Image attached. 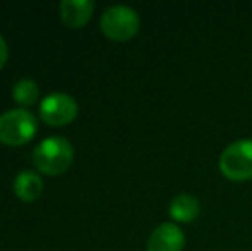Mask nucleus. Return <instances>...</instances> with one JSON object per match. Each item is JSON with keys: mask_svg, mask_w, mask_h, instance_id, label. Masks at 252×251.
<instances>
[{"mask_svg": "<svg viewBox=\"0 0 252 251\" xmlns=\"http://www.w3.org/2000/svg\"><path fill=\"white\" fill-rule=\"evenodd\" d=\"M77 102L67 93H50L40 102V117L48 126H67L77 117Z\"/></svg>", "mask_w": 252, "mask_h": 251, "instance_id": "obj_5", "label": "nucleus"}, {"mask_svg": "<svg viewBox=\"0 0 252 251\" xmlns=\"http://www.w3.org/2000/svg\"><path fill=\"white\" fill-rule=\"evenodd\" d=\"M14 193L19 200L23 201H36L43 193V181L33 171H23L16 176L14 181Z\"/></svg>", "mask_w": 252, "mask_h": 251, "instance_id": "obj_9", "label": "nucleus"}, {"mask_svg": "<svg viewBox=\"0 0 252 251\" xmlns=\"http://www.w3.org/2000/svg\"><path fill=\"white\" fill-rule=\"evenodd\" d=\"M220 172L228 181L244 182L252 179V140H239L220 155Z\"/></svg>", "mask_w": 252, "mask_h": 251, "instance_id": "obj_3", "label": "nucleus"}, {"mask_svg": "<svg viewBox=\"0 0 252 251\" xmlns=\"http://www.w3.org/2000/svg\"><path fill=\"white\" fill-rule=\"evenodd\" d=\"M40 97V88L33 77H23L19 79L12 88V98L16 104L23 107H31L38 102Z\"/></svg>", "mask_w": 252, "mask_h": 251, "instance_id": "obj_10", "label": "nucleus"}, {"mask_svg": "<svg viewBox=\"0 0 252 251\" xmlns=\"http://www.w3.org/2000/svg\"><path fill=\"white\" fill-rule=\"evenodd\" d=\"M60 19L67 28L79 30L86 26L94 10V2L91 0H62L60 2Z\"/></svg>", "mask_w": 252, "mask_h": 251, "instance_id": "obj_7", "label": "nucleus"}, {"mask_svg": "<svg viewBox=\"0 0 252 251\" xmlns=\"http://www.w3.org/2000/svg\"><path fill=\"white\" fill-rule=\"evenodd\" d=\"M139 16L129 5H112L105 9L100 28L106 38L113 41H127L139 31Z\"/></svg>", "mask_w": 252, "mask_h": 251, "instance_id": "obj_4", "label": "nucleus"}, {"mask_svg": "<svg viewBox=\"0 0 252 251\" xmlns=\"http://www.w3.org/2000/svg\"><path fill=\"white\" fill-rule=\"evenodd\" d=\"M168 214L173 220L182 222V224H189V222L196 220L201 214V203L196 196L189 193H180L170 201Z\"/></svg>", "mask_w": 252, "mask_h": 251, "instance_id": "obj_8", "label": "nucleus"}, {"mask_svg": "<svg viewBox=\"0 0 252 251\" xmlns=\"http://www.w3.org/2000/svg\"><path fill=\"white\" fill-rule=\"evenodd\" d=\"M74 160V148L63 136H48L38 143L33 151V162L43 174L59 176L70 167Z\"/></svg>", "mask_w": 252, "mask_h": 251, "instance_id": "obj_1", "label": "nucleus"}, {"mask_svg": "<svg viewBox=\"0 0 252 251\" xmlns=\"http://www.w3.org/2000/svg\"><path fill=\"white\" fill-rule=\"evenodd\" d=\"M7 57H9V48H7V41L3 40V36L0 35V69L5 66Z\"/></svg>", "mask_w": 252, "mask_h": 251, "instance_id": "obj_11", "label": "nucleus"}, {"mask_svg": "<svg viewBox=\"0 0 252 251\" xmlns=\"http://www.w3.org/2000/svg\"><path fill=\"white\" fill-rule=\"evenodd\" d=\"M186 246L184 231L173 222H163L151 232L148 239V251H182Z\"/></svg>", "mask_w": 252, "mask_h": 251, "instance_id": "obj_6", "label": "nucleus"}, {"mask_svg": "<svg viewBox=\"0 0 252 251\" xmlns=\"http://www.w3.org/2000/svg\"><path fill=\"white\" fill-rule=\"evenodd\" d=\"M38 133V121L30 110L14 108L0 115V143L21 146L30 143Z\"/></svg>", "mask_w": 252, "mask_h": 251, "instance_id": "obj_2", "label": "nucleus"}]
</instances>
